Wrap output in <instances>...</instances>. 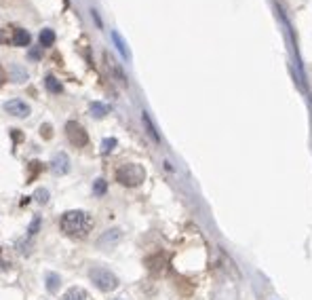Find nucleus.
Returning a JSON list of instances; mask_svg holds the SVG:
<instances>
[{
    "label": "nucleus",
    "mask_w": 312,
    "mask_h": 300,
    "mask_svg": "<svg viewBox=\"0 0 312 300\" xmlns=\"http://www.w3.org/2000/svg\"><path fill=\"white\" fill-rule=\"evenodd\" d=\"M11 78H13L15 83H23V81H28V72H25L23 68L11 66Z\"/></svg>",
    "instance_id": "nucleus-15"
},
{
    "label": "nucleus",
    "mask_w": 312,
    "mask_h": 300,
    "mask_svg": "<svg viewBox=\"0 0 312 300\" xmlns=\"http://www.w3.org/2000/svg\"><path fill=\"white\" fill-rule=\"evenodd\" d=\"M116 180L122 186H139V184L146 180V171H144V167L137 163H127L116 169Z\"/></svg>",
    "instance_id": "nucleus-2"
},
{
    "label": "nucleus",
    "mask_w": 312,
    "mask_h": 300,
    "mask_svg": "<svg viewBox=\"0 0 312 300\" xmlns=\"http://www.w3.org/2000/svg\"><path fill=\"white\" fill-rule=\"evenodd\" d=\"M66 136H68V140H70V144H74L76 148H83V146H87V142H89L87 131L80 127L76 121L66 123Z\"/></svg>",
    "instance_id": "nucleus-4"
},
{
    "label": "nucleus",
    "mask_w": 312,
    "mask_h": 300,
    "mask_svg": "<svg viewBox=\"0 0 312 300\" xmlns=\"http://www.w3.org/2000/svg\"><path fill=\"white\" fill-rule=\"evenodd\" d=\"M116 146V140L114 138H108V140H104V144H102V152L104 154H108V152H112V148Z\"/></svg>",
    "instance_id": "nucleus-20"
},
{
    "label": "nucleus",
    "mask_w": 312,
    "mask_h": 300,
    "mask_svg": "<svg viewBox=\"0 0 312 300\" xmlns=\"http://www.w3.org/2000/svg\"><path fill=\"white\" fill-rule=\"evenodd\" d=\"M51 171L55 173V175H64L70 171V158L66 152H57L55 156H53V161H51Z\"/></svg>",
    "instance_id": "nucleus-6"
},
{
    "label": "nucleus",
    "mask_w": 312,
    "mask_h": 300,
    "mask_svg": "<svg viewBox=\"0 0 312 300\" xmlns=\"http://www.w3.org/2000/svg\"><path fill=\"white\" fill-rule=\"evenodd\" d=\"M118 239H120V231H118V228H112V231L105 233L97 243H100V248H105V245H110V248H112L114 243H118Z\"/></svg>",
    "instance_id": "nucleus-8"
},
{
    "label": "nucleus",
    "mask_w": 312,
    "mask_h": 300,
    "mask_svg": "<svg viewBox=\"0 0 312 300\" xmlns=\"http://www.w3.org/2000/svg\"><path fill=\"white\" fill-rule=\"evenodd\" d=\"M53 42H55V32H53L51 28H44L40 32V45L42 47H51Z\"/></svg>",
    "instance_id": "nucleus-13"
},
{
    "label": "nucleus",
    "mask_w": 312,
    "mask_h": 300,
    "mask_svg": "<svg viewBox=\"0 0 312 300\" xmlns=\"http://www.w3.org/2000/svg\"><path fill=\"white\" fill-rule=\"evenodd\" d=\"M141 121H144V125H146V129H148V134H150V138L154 140V142H160V136H158V131H156V127L152 125V121H150V117H148V112H144L141 114Z\"/></svg>",
    "instance_id": "nucleus-11"
},
{
    "label": "nucleus",
    "mask_w": 312,
    "mask_h": 300,
    "mask_svg": "<svg viewBox=\"0 0 312 300\" xmlns=\"http://www.w3.org/2000/svg\"><path fill=\"white\" fill-rule=\"evenodd\" d=\"M105 188H108V186H105V180H95V184H93V192H95V195L97 197H102L104 195V192H105Z\"/></svg>",
    "instance_id": "nucleus-18"
},
{
    "label": "nucleus",
    "mask_w": 312,
    "mask_h": 300,
    "mask_svg": "<svg viewBox=\"0 0 312 300\" xmlns=\"http://www.w3.org/2000/svg\"><path fill=\"white\" fill-rule=\"evenodd\" d=\"M4 83V72H2V68H0V85Z\"/></svg>",
    "instance_id": "nucleus-23"
},
{
    "label": "nucleus",
    "mask_w": 312,
    "mask_h": 300,
    "mask_svg": "<svg viewBox=\"0 0 312 300\" xmlns=\"http://www.w3.org/2000/svg\"><path fill=\"white\" fill-rule=\"evenodd\" d=\"M11 138L15 140V142H23V134L19 129H11Z\"/></svg>",
    "instance_id": "nucleus-22"
},
{
    "label": "nucleus",
    "mask_w": 312,
    "mask_h": 300,
    "mask_svg": "<svg viewBox=\"0 0 312 300\" xmlns=\"http://www.w3.org/2000/svg\"><path fill=\"white\" fill-rule=\"evenodd\" d=\"M4 110H6V114H11V117L25 119L30 114V106L25 102H21V100H8L4 104Z\"/></svg>",
    "instance_id": "nucleus-5"
},
{
    "label": "nucleus",
    "mask_w": 312,
    "mask_h": 300,
    "mask_svg": "<svg viewBox=\"0 0 312 300\" xmlns=\"http://www.w3.org/2000/svg\"><path fill=\"white\" fill-rule=\"evenodd\" d=\"M108 106L105 104H100V102H93L91 104V112H93V117H97V119H102V117H105L108 114Z\"/></svg>",
    "instance_id": "nucleus-16"
},
{
    "label": "nucleus",
    "mask_w": 312,
    "mask_h": 300,
    "mask_svg": "<svg viewBox=\"0 0 312 300\" xmlns=\"http://www.w3.org/2000/svg\"><path fill=\"white\" fill-rule=\"evenodd\" d=\"M89 277H91L95 288H100L102 292H112V290L118 288V277L108 269L95 267V269H91V273H89Z\"/></svg>",
    "instance_id": "nucleus-3"
},
{
    "label": "nucleus",
    "mask_w": 312,
    "mask_h": 300,
    "mask_svg": "<svg viewBox=\"0 0 312 300\" xmlns=\"http://www.w3.org/2000/svg\"><path fill=\"white\" fill-rule=\"evenodd\" d=\"M38 231H40V216H36V218H34L32 222H30V228H28V237H34V235H36Z\"/></svg>",
    "instance_id": "nucleus-19"
},
{
    "label": "nucleus",
    "mask_w": 312,
    "mask_h": 300,
    "mask_svg": "<svg viewBox=\"0 0 312 300\" xmlns=\"http://www.w3.org/2000/svg\"><path fill=\"white\" fill-rule=\"evenodd\" d=\"M61 300H91V294L83 288H70Z\"/></svg>",
    "instance_id": "nucleus-7"
},
{
    "label": "nucleus",
    "mask_w": 312,
    "mask_h": 300,
    "mask_svg": "<svg viewBox=\"0 0 312 300\" xmlns=\"http://www.w3.org/2000/svg\"><path fill=\"white\" fill-rule=\"evenodd\" d=\"M59 284H61V279H59V275L57 273H49L47 275V290L53 294V292H57L59 290Z\"/></svg>",
    "instance_id": "nucleus-14"
},
{
    "label": "nucleus",
    "mask_w": 312,
    "mask_h": 300,
    "mask_svg": "<svg viewBox=\"0 0 312 300\" xmlns=\"http://www.w3.org/2000/svg\"><path fill=\"white\" fill-rule=\"evenodd\" d=\"M34 199H36L40 205H44V203L49 201V190H47V188H38L36 192H34Z\"/></svg>",
    "instance_id": "nucleus-17"
},
{
    "label": "nucleus",
    "mask_w": 312,
    "mask_h": 300,
    "mask_svg": "<svg viewBox=\"0 0 312 300\" xmlns=\"http://www.w3.org/2000/svg\"><path fill=\"white\" fill-rule=\"evenodd\" d=\"M40 136H42L44 140H49V138L53 136V127L49 125V123H44V125L40 127Z\"/></svg>",
    "instance_id": "nucleus-21"
},
{
    "label": "nucleus",
    "mask_w": 312,
    "mask_h": 300,
    "mask_svg": "<svg viewBox=\"0 0 312 300\" xmlns=\"http://www.w3.org/2000/svg\"><path fill=\"white\" fill-rule=\"evenodd\" d=\"M112 40H114V45H116V49L120 51V55L124 59H129L131 53H129V49H127V45H124V40H122V36H120L118 32H112Z\"/></svg>",
    "instance_id": "nucleus-10"
},
{
    "label": "nucleus",
    "mask_w": 312,
    "mask_h": 300,
    "mask_svg": "<svg viewBox=\"0 0 312 300\" xmlns=\"http://www.w3.org/2000/svg\"><path fill=\"white\" fill-rule=\"evenodd\" d=\"M30 40H32V36H30V32L28 30H15V36H13V42L17 47H28L30 45Z\"/></svg>",
    "instance_id": "nucleus-9"
},
{
    "label": "nucleus",
    "mask_w": 312,
    "mask_h": 300,
    "mask_svg": "<svg viewBox=\"0 0 312 300\" xmlns=\"http://www.w3.org/2000/svg\"><path fill=\"white\" fill-rule=\"evenodd\" d=\"M44 87H47L51 93H55V95H59L61 91H64V87H61V83L57 81L55 76H47V81H44Z\"/></svg>",
    "instance_id": "nucleus-12"
},
{
    "label": "nucleus",
    "mask_w": 312,
    "mask_h": 300,
    "mask_svg": "<svg viewBox=\"0 0 312 300\" xmlns=\"http://www.w3.org/2000/svg\"><path fill=\"white\" fill-rule=\"evenodd\" d=\"M59 226H61V233L72 237V239H85V237L93 231L95 222L87 211L72 209V211H66V214L61 216Z\"/></svg>",
    "instance_id": "nucleus-1"
}]
</instances>
